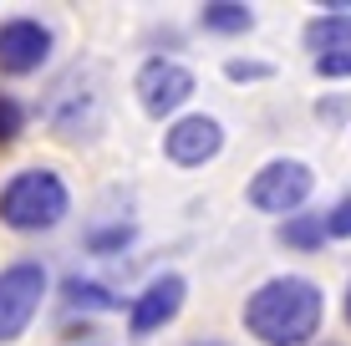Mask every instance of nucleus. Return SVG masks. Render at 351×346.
I'll return each instance as SVG.
<instances>
[{
  "mask_svg": "<svg viewBox=\"0 0 351 346\" xmlns=\"http://www.w3.org/2000/svg\"><path fill=\"white\" fill-rule=\"evenodd\" d=\"M245 326L265 346H306L321 331V285L306 275L265 280L245 306Z\"/></svg>",
  "mask_w": 351,
  "mask_h": 346,
  "instance_id": "1",
  "label": "nucleus"
},
{
  "mask_svg": "<svg viewBox=\"0 0 351 346\" xmlns=\"http://www.w3.org/2000/svg\"><path fill=\"white\" fill-rule=\"evenodd\" d=\"M66 214V184L51 169H26L0 188V224L31 234V230H51Z\"/></svg>",
  "mask_w": 351,
  "mask_h": 346,
  "instance_id": "2",
  "label": "nucleus"
},
{
  "mask_svg": "<svg viewBox=\"0 0 351 346\" xmlns=\"http://www.w3.org/2000/svg\"><path fill=\"white\" fill-rule=\"evenodd\" d=\"M41 295H46V270L36 260L0 270V341H16L31 326V316L41 311Z\"/></svg>",
  "mask_w": 351,
  "mask_h": 346,
  "instance_id": "3",
  "label": "nucleus"
},
{
  "mask_svg": "<svg viewBox=\"0 0 351 346\" xmlns=\"http://www.w3.org/2000/svg\"><path fill=\"white\" fill-rule=\"evenodd\" d=\"M311 169L306 163H295V158H275V163H265V169L250 178V204L265 209V214H290L295 204H306L311 199Z\"/></svg>",
  "mask_w": 351,
  "mask_h": 346,
  "instance_id": "4",
  "label": "nucleus"
},
{
  "mask_svg": "<svg viewBox=\"0 0 351 346\" xmlns=\"http://www.w3.org/2000/svg\"><path fill=\"white\" fill-rule=\"evenodd\" d=\"M46 123L62 138H92L97 127H102V92L77 97V71H66L51 87V97H46Z\"/></svg>",
  "mask_w": 351,
  "mask_h": 346,
  "instance_id": "5",
  "label": "nucleus"
},
{
  "mask_svg": "<svg viewBox=\"0 0 351 346\" xmlns=\"http://www.w3.org/2000/svg\"><path fill=\"white\" fill-rule=\"evenodd\" d=\"M46 56H51V31H46L41 21L21 16V21H5V26H0V71H5V77H26Z\"/></svg>",
  "mask_w": 351,
  "mask_h": 346,
  "instance_id": "6",
  "label": "nucleus"
},
{
  "mask_svg": "<svg viewBox=\"0 0 351 346\" xmlns=\"http://www.w3.org/2000/svg\"><path fill=\"white\" fill-rule=\"evenodd\" d=\"M138 102L148 107L153 117H163V112H173V107H184L189 97H193V71L189 66H178V62H148L138 71Z\"/></svg>",
  "mask_w": 351,
  "mask_h": 346,
  "instance_id": "7",
  "label": "nucleus"
},
{
  "mask_svg": "<svg viewBox=\"0 0 351 346\" xmlns=\"http://www.w3.org/2000/svg\"><path fill=\"white\" fill-rule=\"evenodd\" d=\"M184 275H163V280H153L148 291L132 301V316H128V331L132 336H153L158 326H168V321L178 316V306H184Z\"/></svg>",
  "mask_w": 351,
  "mask_h": 346,
  "instance_id": "8",
  "label": "nucleus"
},
{
  "mask_svg": "<svg viewBox=\"0 0 351 346\" xmlns=\"http://www.w3.org/2000/svg\"><path fill=\"white\" fill-rule=\"evenodd\" d=\"M219 143H224L219 123L199 112V117H184V123L168 127L163 148H168V158H173V163H184V169H199V163H209L214 153H219Z\"/></svg>",
  "mask_w": 351,
  "mask_h": 346,
  "instance_id": "9",
  "label": "nucleus"
},
{
  "mask_svg": "<svg viewBox=\"0 0 351 346\" xmlns=\"http://www.w3.org/2000/svg\"><path fill=\"white\" fill-rule=\"evenodd\" d=\"M306 46L316 56H336V51H351V10L346 5H326V16H316L306 26Z\"/></svg>",
  "mask_w": 351,
  "mask_h": 346,
  "instance_id": "10",
  "label": "nucleus"
},
{
  "mask_svg": "<svg viewBox=\"0 0 351 346\" xmlns=\"http://www.w3.org/2000/svg\"><path fill=\"white\" fill-rule=\"evenodd\" d=\"M199 26L204 31H219V36H239L255 26V10L250 5H234V0H214V5L199 10Z\"/></svg>",
  "mask_w": 351,
  "mask_h": 346,
  "instance_id": "11",
  "label": "nucleus"
},
{
  "mask_svg": "<svg viewBox=\"0 0 351 346\" xmlns=\"http://www.w3.org/2000/svg\"><path fill=\"white\" fill-rule=\"evenodd\" d=\"M280 240L295 245V249H316L326 240V219H321V214H295V219L280 224Z\"/></svg>",
  "mask_w": 351,
  "mask_h": 346,
  "instance_id": "12",
  "label": "nucleus"
},
{
  "mask_svg": "<svg viewBox=\"0 0 351 346\" xmlns=\"http://www.w3.org/2000/svg\"><path fill=\"white\" fill-rule=\"evenodd\" d=\"M66 301H71V306H92V311H107V306H117L112 295H107L102 285H92V280H66Z\"/></svg>",
  "mask_w": 351,
  "mask_h": 346,
  "instance_id": "13",
  "label": "nucleus"
},
{
  "mask_svg": "<svg viewBox=\"0 0 351 346\" xmlns=\"http://www.w3.org/2000/svg\"><path fill=\"white\" fill-rule=\"evenodd\" d=\"M21 123H26V112H21V102L10 97V92H0V148L21 138Z\"/></svg>",
  "mask_w": 351,
  "mask_h": 346,
  "instance_id": "14",
  "label": "nucleus"
},
{
  "mask_svg": "<svg viewBox=\"0 0 351 346\" xmlns=\"http://www.w3.org/2000/svg\"><path fill=\"white\" fill-rule=\"evenodd\" d=\"M326 234H336V240H346V234H351V194L326 214Z\"/></svg>",
  "mask_w": 351,
  "mask_h": 346,
  "instance_id": "15",
  "label": "nucleus"
},
{
  "mask_svg": "<svg viewBox=\"0 0 351 346\" xmlns=\"http://www.w3.org/2000/svg\"><path fill=\"white\" fill-rule=\"evenodd\" d=\"M316 71H321V77H351V51H336V56H316Z\"/></svg>",
  "mask_w": 351,
  "mask_h": 346,
  "instance_id": "16",
  "label": "nucleus"
},
{
  "mask_svg": "<svg viewBox=\"0 0 351 346\" xmlns=\"http://www.w3.org/2000/svg\"><path fill=\"white\" fill-rule=\"evenodd\" d=\"M224 71H229L234 82H260V77H270V66H265V62H229Z\"/></svg>",
  "mask_w": 351,
  "mask_h": 346,
  "instance_id": "17",
  "label": "nucleus"
},
{
  "mask_svg": "<svg viewBox=\"0 0 351 346\" xmlns=\"http://www.w3.org/2000/svg\"><path fill=\"white\" fill-rule=\"evenodd\" d=\"M128 234H132V230H128V224H117V230H102V234H87V245H92V249H107V245H123V240H128Z\"/></svg>",
  "mask_w": 351,
  "mask_h": 346,
  "instance_id": "18",
  "label": "nucleus"
},
{
  "mask_svg": "<svg viewBox=\"0 0 351 346\" xmlns=\"http://www.w3.org/2000/svg\"><path fill=\"white\" fill-rule=\"evenodd\" d=\"M199 346H219V341H199Z\"/></svg>",
  "mask_w": 351,
  "mask_h": 346,
  "instance_id": "19",
  "label": "nucleus"
},
{
  "mask_svg": "<svg viewBox=\"0 0 351 346\" xmlns=\"http://www.w3.org/2000/svg\"><path fill=\"white\" fill-rule=\"evenodd\" d=\"M346 316H351V295H346Z\"/></svg>",
  "mask_w": 351,
  "mask_h": 346,
  "instance_id": "20",
  "label": "nucleus"
}]
</instances>
